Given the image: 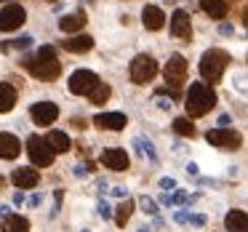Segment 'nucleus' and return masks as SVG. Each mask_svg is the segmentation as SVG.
<instances>
[{"label": "nucleus", "mask_w": 248, "mask_h": 232, "mask_svg": "<svg viewBox=\"0 0 248 232\" xmlns=\"http://www.w3.org/2000/svg\"><path fill=\"white\" fill-rule=\"evenodd\" d=\"M24 67H27L38 80H56L59 72H62V62H59V56H56L54 46H43V48H38L35 56L24 59Z\"/></svg>", "instance_id": "f257e3e1"}, {"label": "nucleus", "mask_w": 248, "mask_h": 232, "mask_svg": "<svg viewBox=\"0 0 248 232\" xmlns=\"http://www.w3.org/2000/svg\"><path fill=\"white\" fill-rule=\"evenodd\" d=\"M216 104V91L214 86H208V83H192L187 91V115L189 118H203V115H208L211 109H214Z\"/></svg>", "instance_id": "f03ea898"}, {"label": "nucleus", "mask_w": 248, "mask_h": 232, "mask_svg": "<svg viewBox=\"0 0 248 232\" xmlns=\"http://www.w3.org/2000/svg\"><path fill=\"white\" fill-rule=\"evenodd\" d=\"M227 64H230V54L221 48H211L203 54V59H200V77H203L205 83H219L221 75H224Z\"/></svg>", "instance_id": "7ed1b4c3"}, {"label": "nucleus", "mask_w": 248, "mask_h": 232, "mask_svg": "<svg viewBox=\"0 0 248 232\" xmlns=\"http://www.w3.org/2000/svg\"><path fill=\"white\" fill-rule=\"evenodd\" d=\"M155 75H157V62L152 59L150 54H139L134 62H131V80H134L136 86L150 83Z\"/></svg>", "instance_id": "20e7f679"}, {"label": "nucleus", "mask_w": 248, "mask_h": 232, "mask_svg": "<svg viewBox=\"0 0 248 232\" xmlns=\"http://www.w3.org/2000/svg\"><path fill=\"white\" fill-rule=\"evenodd\" d=\"M27 152H30V160H32V166L38 168H48L51 163H54V150L48 147V141L43 139V136H30L27 139Z\"/></svg>", "instance_id": "39448f33"}, {"label": "nucleus", "mask_w": 248, "mask_h": 232, "mask_svg": "<svg viewBox=\"0 0 248 232\" xmlns=\"http://www.w3.org/2000/svg\"><path fill=\"white\" fill-rule=\"evenodd\" d=\"M187 72H189L187 59H184L182 54H173L171 59H168L166 70H163V77H166V83L171 88H179V86H184V83H187Z\"/></svg>", "instance_id": "423d86ee"}, {"label": "nucleus", "mask_w": 248, "mask_h": 232, "mask_svg": "<svg viewBox=\"0 0 248 232\" xmlns=\"http://www.w3.org/2000/svg\"><path fill=\"white\" fill-rule=\"evenodd\" d=\"M205 139H208V144L219 147V150H240L243 144V136L235 128H211L205 134Z\"/></svg>", "instance_id": "0eeeda50"}, {"label": "nucleus", "mask_w": 248, "mask_h": 232, "mask_svg": "<svg viewBox=\"0 0 248 232\" xmlns=\"http://www.w3.org/2000/svg\"><path fill=\"white\" fill-rule=\"evenodd\" d=\"M27 22V11L19 3H8L6 8H0V32H14Z\"/></svg>", "instance_id": "6e6552de"}, {"label": "nucleus", "mask_w": 248, "mask_h": 232, "mask_svg": "<svg viewBox=\"0 0 248 232\" xmlns=\"http://www.w3.org/2000/svg\"><path fill=\"white\" fill-rule=\"evenodd\" d=\"M99 83V75L96 72H91V70H78V72H72L70 75V91L75 93V96H88V93L93 91V86Z\"/></svg>", "instance_id": "1a4fd4ad"}, {"label": "nucleus", "mask_w": 248, "mask_h": 232, "mask_svg": "<svg viewBox=\"0 0 248 232\" xmlns=\"http://www.w3.org/2000/svg\"><path fill=\"white\" fill-rule=\"evenodd\" d=\"M171 35L179 40H189L192 38V19H189L187 11H173L171 14Z\"/></svg>", "instance_id": "9d476101"}, {"label": "nucleus", "mask_w": 248, "mask_h": 232, "mask_svg": "<svg viewBox=\"0 0 248 232\" xmlns=\"http://www.w3.org/2000/svg\"><path fill=\"white\" fill-rule=\"evenodd\" d=\"M30 118H32L38 125H51L56 118H59V107H56L54 102H38V104H32V109H30Z\"/></svg>", "instance_id": "9b49d317"}, {"label": "nucleus", "mask_w": 248, "mask_h": 232, "mask_svg": "<svg viewBox=\"0 0 248 232\" xmlns=\"http://www.w3.org/2000/svg\"><path fill=\"white\" fill-rule=\"evenodd\" d=\"M102 166L109 168V171H125V168H128V152L120 150V147L104 150L102 152Z\"/></svg>", "instance_id": "f8f14e48"}, {"label": "nucleus", "mask_w": 248, "mask_h": 232, "mask_svg": "<svg viewBox=\"0 0 248 232\" xmlns=\"http://www.w3.org/2000/svg\"><path fill=\"white\" fill-rule=\"evenodd\" d=\"M93 125L102 131H123L128 125V120H125L123 112H102L93 118Z\"/></svg>", "instance_id": "ddd939ff"}, {"label": "nucleus", "mask_w": 248, "mask_h": 232, "mask_svg": "<svg viewBox=\"0 0 248 232\" xmlns=\"http://www.w3.org/2000/svg\"><path fill=\"white\" fill-rule=\"evenodd\" d=\"M19 152H22V141L14 134L0 131V160H14V157H19Z\"/></svg>", "instance_id": "4468645a"}, {"label": "nucleus", "mask_w": 248, "mask_h": 232, "mask_svg": "<svg viewBox=\"0 0 248 232\" xmlns=\"http://www.w3.org/2000/svg\"><path fill=\"white\" fill-rule=\"evenodd\" d=\"M11 182L16 184L19 189H32V187H38L40 173L35 171V168H16V171H14V176H11Z\"/></svg>", "instance_id": "2eb2a0df"}, {"label": "nucleus", "mask_w": 248, "mask_h": 232, "mask_svg": "<svg viewBox=\"0 0 248 232\" xmlns=\"http://www.w3.org/2000/svg\"><path fill=\"white\" fill-rule=\"evenodd\" d=\"M86 22H88L86 11H75V14H70V16L59 19V30L67 32V35H78L83 27H86Z\"/></svg>", "instance_id": "dca6fc26"}, {"label": "nucleus", "mask_w": 248, "mask_h": 232, "mask_svg": "<svg viewBox=\"0 0 248 232\" xmlns=\"http://www.w3.org/2000/svg\"><path fill=\"white\" fill-rule=\"evenodd\" d=\"M62 48L70 51V54H86L93 48V38L91 35H72V38L62 40Z\"/></svg>", "instance_id": "f3484780"}, {"label": "nucleus", "mask_w": 248, "mask_h": 232, "mask_svg": "<svg viewBox=\"0 0 248 232\" xmlns=\"http://www.w3.org/2000/svg\"><path fill=\"white\" fill-rule=\"evenodd\" d=\"M141 22H144V27L152 30V32L166 27V16H163V11L157 6H147L144 11H141Z\"/></svg>", "instance_id": "a211bd4d"}, {"label": "nucleus", "mask_w": 248, "mask_h": 232, "mask_svg": "<svg viewBox=\"0 0 248 232\" xmlns=\"http://www.w3.org/2000/svg\"><path fill=\"white\" fill-rule=\"evenodd\" d=\"M224 227H227V232H248V216H246V211H240V208L230 211V214H227V219H224Z\"/></svg>", "instance_id": "6ab92c4d"}, {"label": "nucleus", "mask_w": 248, "mask_h": 232, "mask_svg": "<svg viewBox=\"0 0 248 232\" xmlns=\"http://www.w3.org/2000/svg\"><path fill=\"white\" fill-rule=\"evenodd\" d=\"M200 8H203L211 19H224L227 14H230L227 0H200Z\"/></svg>", "instance_id": "aec40b11"}, {"label": "nucleus", "mask_w": 248, "mask_h": 232, "mask_svg": "<svg viewBox=\"0 0 248 232\" xmlns=\"http://www.w3.org/2000/svg\"><path fill=\"white\" fill-rule=\"evenodd\" d=\"M14 104H16V88L11 83H0V115L11 112Z\"/></svg>", "instance_id": "412c9836"}, {"label": "nucleus", "mask_w": 248, "mask_h": 232, "mask_svg": "<svg viewBox=\"0 0 248 232\" xmlns=\"http://www.w3.org/2000/svg\"><path fill=\"white\" fill-rule=\"evenodd\" d=\"M3 232H30V221L19 214L3 216Z\"/></svg>", "instance_id": "4be33fe9"}, {"label": "nucleus", "mask_w": 248, "mask_h": 232, "mask_svg": "<svg viewBox=\"0 0 248 232\" xmlns=\"http://www.w3.org/2000/svg\"><path fill=\"white\" fill-rule=\"evenodd\" d=\"M46 141H48V147L54 150V155H56V152H67V150H70V136H67L64 131H51V134L46 136Z\"/></svg>", "instance_id": "5701e85b"}, {"label": "nucleus", "mask_w": 248, "mask_h": 232, "mask_svg": "<svg viewBox=\"0 0 248 232\" xmlns=\"http://www.w3.org/2000/svg\"><path fill=\"white\" fill-rule=\"evenodd\" d=\"M131 214H134V200H123V203L115 208V224L118 227H125L128 224V219H131Z\"/></svg>", "instance_id": "b1692460"}, {"label": "nucleus", "mask_w": 248, "mask_h": 232, "mask_svg": "<svg viewBox=\"0 0 248 232\" xmlns=\"http://www.w3.org/2000/svg\"><path fill=\"white\" fill-rule=\"evenodd\" d=\"M109 96H112V88H109L107 83H102V80H99L96 86H93V91L88 93V99H91V104H104Z\"/></svg>", "instance_id": "393cba45"}, {"label": "nucleus", "mask_w": 248, "mask_h": 232, "mask_svg": "<svg viewBox=\"0 0 248 232\" xmlns=\"http://www.w3.org/2000/svg\"><path fill=\"white\" fill-rule=\"evenodd\" d=\"M173 131H176L179 136H195V134H198L189 118H176V120H173Z\"/></svg>", "instance_id": "a878e982"}, {"label": "nucleus", "mask_w": 248, "mask_h": 232, "mask_svg": "<svg viewBox=\"0 0 248 232\" xmlns=\"http://www.w3.org/2000/svg\"><path fill=\"white\" fill-rule=\"evenodd\" d=\"M176 221H182V224H195V227H203L205 224L203 216H192V214H184V211H179V214H176Z\"/></svg>", "instance_id": "bb28decb"}, {"label": "nucleus", "mask_w": 248, "mask_h": 232, "mask_svg": "<svg viewBox=\"0 0 248 232\" xmlns=\"http://www.w3.org/2000/svg\"><path fill=\"white\" fill-rule=\"evenodd\" d=\"M32 46V38L30 35H24V38H16L14 43H6L3 46V51H11V48H30Z\"/></svg>", "instance_id": "cd10ccee"}, {"label": "nucleus", "mask_w": 248, "mask_h": 232, "mask_svg": "<svg viewBox=\"0 0 248 232\" xmlns=\"http://www.w3.org/2000/svg\"><path fill=\"white\" fill-rule=\"evenodd\" d=\"M139 203H141V208H144V211H147V214H152V216H157V205H155V203H152V200H150V198H141V200H139Z\"/></svg>", "instance_id": "c85d7f7f"}, {"label": "nucleus", "mask_w": 248, "mask_h": 232, "mask_svg": "<svg viewBox=\"0 0 248 232\" xmlns=\"http://www.w3.org/2000/svg\"><path fill=\"white\" fill-rule=\"evenodd\" d=\"M136 144H139L141 155H150V157H155V150H152V144H147L144 139H136Z\"/></svg>", "instance_id": "c756f323"}, {"label": "nucleus", "mask_w": 248, "mask_h": 232, "mask_svg": "<svg viewBox=\"0 0 248 232\" xmlns=\"http://www.w3.org/2000/svg\"><path fill=\"white\" fill-rule=\"evenodd\" d=\"M160 187H163V189H173V187H176V182H173V179H163Z\"/></svg>", "instance_id": "7c9ffc66"}, {"label": "nucleus", "mask_w": 248, "mask_h": 232, "mask_svg": "<svg viewBox=\"0 0 248 232\" xmlns=\"http://www.w3.org/2000/svg\"><path fill=\"white\" fill-rule=\"evenodd\" d=\"M99 211H102V216H104V219H107V216H112V211H109V205H99Z\"/></svg>", "instance_id": "2f4dec72"}, {"label": "nucleus", "mask_w": 248, "mask_h": 232, "mask_svg": "<svg viewBox=\"0 0 248 232\" xmlns=\"http://www.w3.org/2000/svg\"><path fill=\"white\" fill-rule=\"evenodd\" d=\"M72 123H75V128H86V120H80V118H75Z\"/></svg>", "instance_id": "473e14b6"}, {"label": "nucleus", "mask_w": 248, "mask_h": 232, "mask_svg": "<svg viewBox=\"0 0 248 232\" xmlns=\"http://www.w3.org/2000/svg\"><path fill=\"white\" fill-rule=\"evenodd\" d=\"M3 187H6V179H3V176H0V189H3Z\"/></svg>", "instance_id": "72a5a7b5"}]
</instances>
